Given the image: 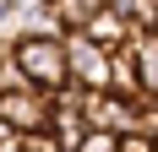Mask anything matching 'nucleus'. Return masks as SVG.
I'll return each mask as SVG.
<instances>
[{"label": "nucleus", "instance_id": "obj_2", "mask_svg": "<svg viewBox=\"0 0 158 152\" xmlns=\"http://www.w3.org/2000/svg\"><path fill=\"white\" fill-rule=\"evenodd\" d=\"M49 109H55V92H38V87H6L0 92V120L11 125L16 136L49 130Z\"/></svg>", "mask_w": 158, "mask_h": 152}, {"label": "nucleus", "instance_id": "obj_1", "mask_svg": "<svg viewBox=\"0 0 158 152\" xmlns=\"http://www.w3.org/2000/svg\"><path fill=\"white\" fill-rule=\"evenodd\" d=\"M11 60L22 65V76H27V87L38 92H60L71 76H65V38L55 27H27L11 38Z\"/></svg>", "mask_w": 158, "mask_h": 152}, {"label": "nucleus", "instance_id": "obj_3", "mask_svg": "<svg viewBox=\"0 0 158 152\" xmlns=\"http://www.w3.org/2000/svg\"><path fill=\"white\" fill-rule=\"evenodd\" d=\"M71 152H114V130H87Z\"/></svg>", "mask_w": 158, "mask_h": 152}]
</instances>
